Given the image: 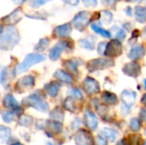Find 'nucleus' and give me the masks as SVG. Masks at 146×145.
Here are the masks:
<instances>
[{
	"label": "nucleus",
	"instance_id": "21",
	"mask_svg": "<svg viewBox=\"0 0 146 145\" xmlns=\"http://www.w3.org/2000/svg\"><path fill=\"white\" fill-rule=\"evenodd\" d=\"M54 76L62 82H65V83H72L73 82V77L68 73H67L62 69L56 70L54 73Z\"/></svg>",
	"mask_w": 146,
	"mask_h": 145
},
{
	"label": "nucleus",
	"instance_id": "47",
	"mask_svg": "<svg viewBox=\"0 0 146 145\" xmlns=\"http://www.w3.org/2000/svg\"><path fill=\"white\" fill-rule=\"evenodd\" d=\"M141 103H142L143 104H145L146 106V94H145V95L143 96V97H142V99H141Z\"/></svg>",
	"mask_w": 146,
	"mask_h": 145
},
{
	"label": "nucleus",
	"instance_id": "44",
	"mask_svg": "<svg viewBox=\"0 0 146 145\" xmlns=\"http://www.w3.org/2000/svg\"><path fill=\"white\" fill-rule=\"evenodd\" d=\"M140 118L146 121V109H143L141 111H140Z\"/></svg>",
	"mask_w": 146,
	"mask_h": 145
},
{
	"label": "nucleus",
	"instance_id": "15",
	"mask_svg": "<svg viewBox=\"0 0 146 145\" xmlns=\"http://www.w3.org/2000/svg\"><path fill=\"white\" fill-rule=\"evenodd\" d=\"M44 129L48 131V132L56 134L61 132V131L62 130V124L56 121H46Z\"/></svg>",
	"mask_w": 146,
	"mask_h": 145
},
{
	"label": "nucleus",
	"instance_id": "39",
	"mask_svg": "<svg viewBox=\"0 0 146 145\" xmlns=\"http://www.w3.org/2000/svg\"><path fill=\"white\" fill-rule=\"evenodd\" d=\"M107 43L106 42H101L98 46V51L100 55H103V54H105V51H106V48H107Z\"/></svg>",
	"mask_w": 146,
	"mask_h": 145
},
{
	"label": "nucleus",
	"instance_id": "28",
	"mask_svg": "<svg viewBox=\"0 0 146 145\" xmlns=\"http://www.w3.org/2000/svg\"><path fill=\"white\" fill-rule=\"evenodd\" d=\"M10 134H11V131L9 127L4 126H0V138L3 142L7 141L10 138Z\"/></svg>",
	"mask_w": 146,
	"mask_h": 145
},
{
	"label": "nucleus",
	"instance_id": "30",
	"mask_svg": "<svg viewBox=\"0 0 146 145\" xmlns=\"http://www.w3.org/2000/svg\"><path fill=\"white\" fill-rule=\"evenodd\" d=\"M33 124V117L27 115V116H21L19 120V125L25 127H29Z\"/></svg>",
	"mask_w": 146,
	"mask_h": 145
},
{
	"label": "nucleus",
	"instance_id": "11",
	"mask_svg": "<svg viewBox=\"0 0 146 145\" xmlns=\"http://www.w3.org/2000/svg\"><path fill=\"white\" fill-rule=\"evenodd\" d=\"M122 72L129 77L137 78L141 73V68L138 62H132L124 65L122 68Z\"/></svg>",
	"mask_w": 146,
	"mask_h": 145
},
{
	"label": "nucleus",
	"instance_id": "26",
	"mask_svg": "<svg viewBox=\"0 0 146 145\" xmlns=\"http://www.w3.org/2000/svg\"><path fill=\"white\" fill-rule=\"evenodd\" d=\"M91 27H92V29L96 33H98V34H100L101 36H103L104 38H110V36H111V34H110V32L109 31L102 28L98 24H96V23L95 24H92Z\"/></svg>",
	"mask_w": 146,
	"mask_h": 145
},
{
	"label": "nucleus",
	"instance_id": "31",
	"mask_svg": "<svg viewBox=\"0 0 146 145\" xmlns=\"http://www.w3.org/2000/svg\"><path fill=\"white\" fill-rule=\"evenodd\" d=\"M15 115H17V113L15 110L12 111V112L11 111H6V112H4V113L2 114L3 120L5 122H7V123H9V122L13 121L14 119H15Z\"/></svg>",
	"mask_w": 146,
	"mask_h": 145
},
{
	"label": "nucleus",
	"instance_id": "27",
	"mask_svg": "<svg viewBox=\"0 0 146 145\" xmlns=\"http://www.w3.org/2000/svg\"><path fill=\"white\" fill-rule=\"evenodd\" d=\"M50 117L54 120V121H62L64 119V115L62 113V111L59 109V108H56L54 110H52L50 114Z\"/></svg>",
	"mask_w": 146,
	"mask_h": 145
},
{
	"label": "nucleus",
	"instance_id": "42",
	"mask_svg": "<svg viewBox=\"0 0 146 145\" xmlns=\"http://www.w3.org/2000/svg\"><path fill=\"white\" fill-rule=\"evenodd\" d=\"M86 7H94L97 5V0H82Z\"/></svg>",
	"mask_w": 146,
	"mask_h": 145
},
{
	"label": "nucleus",
	"instance_id": "5",
	"mask_svg": "<svg viewBox=\"0 0 146 145\" xmlns=\"http://www.w3.org/2000/svg\"><path fill=\"white\" fill-rule=\"evenodd\" d=\"M91 18L92 15L89 11H81L78 13L73 20V23L75 29H77L80 32H82L92 21Z\"/></svg>",
	"mask_w": 146,
	"mask_h": 145
},
{
	"label": "nucleus",
	"instance_id": "8",
	"mask_svg": "<svg viewBox=\"0 0 146 145\" xmlns=\"http://www.w3.org/2000/svg\"><path fill=\"white\" fill-rule=\"evenodd\" d=\"M83 89L87 94L94 95V94H98L100 91V85L96 79L91 77H87L84 80Z\"/></svg>",
	"mask_w": 146,
	"mask_h": 145
},
{
	"label": "nucleus",
	"instance_id": "23",
	"mask_svg": "<svg viewBox=\"0 0 146 145\" xmlns=\"http://www.w3.org/2000/svg\"><path fill=\"white\" fill-rule=\"evenodd\" d=\"M80 47L85 48L86 50H92L95 48V38L93 37H88L86 38H82L79 41Z\"/></svg>",
	"mask_w": 146,
	"mask_h": 145
},
{
	"label": "nucleus",
	"instance_id": "48",
	"mask_svg": "<svg viewBox=\"0 0 146 145\" xmlns=\"http://www.w3.org/2000/svg\"><path fill=\"white\" fill-rule=\"evenodd\" d=\"M116 145H126V144H125V140H120V141L117 143V144Z\"/></svg>",
	"mask_w": 146,
	"mask_h": 145
},
{
	"label": "nucleus",
	"instance_id": "1",
	"mask_svg": "<svg viewBox=\"0 0 146 145\" xmlns=\"http://www.w3.org/2000/svg\"><path fill=\"white\" fill-rule=\"evenodd\" d=\"M20 41V35L17 29L13 26H8L4 29L1 28L0 48L2 50H12Z\"/></svg>",
	"mask_w": 146,
	"mask_h": 145
},
{
	"label": "nucleus",
	"instance_id": "16",
	"mask_svg": "<svg viewBox=\"0 0 146 145\" xmlns=\"http://www.w3.org/2000/svg\"><path fill=\"white\" fill-rule=\"evenodd\" d=\"M20 11H21V8L15 9L11 14H9V15H7L5 17H3L2 19V21L4 24H7V25H13V24L18 22L21 19V17L19 15Z\"/></svg>",
	"mask_w": 146,
	"mask_h": 145
},
{
	"label": "nucleus",
	"instance_id": "43",
	"mask_svg": "<svg viewBox=\"0 0 146 145\" xmlns=\"http://www.w3.org/2000/svg\"><path fill=\"white\" fill-rule=\"evenodd\" d=\"M66 3H68V4H70V5H73V6H74V5H77L78 3H79V0H63Z\"/></svg>",
	"mask_w": 146,
	"mask_h": 145
},
{
	"label": "nucleus",
	"instance_id": "50",
	"mask_svg": "<svg viewBox=\"0 0 146 145\" xmlns=\"http://www.w3.org/2000/svg\"><path fill=\"white\" fill-rule=\"evenodd\" d=\"M128 1H130V2H137V3H139V2H141V1H143V0H128Z\"/></svg>",
	"mask_w": 146,
	"mask_h": 145
},
{
	"label": "nucleus",
	"instance_id": "36",
	"mask_svg": "<svg viewBox=\"0 0 146 145\" xmlns=\"http://www.w3.org/2000/svg\"><path fill=\"white\" fill-rule=\"evenodd\" d=\"M118 0H101L103 5L109 7L110 9H115L116 3H117Z\"/></svg>",
	"mask_w": 146,
	"mask_h": 145
},
{
	"label": "nucleus",
	"instance_id": "53",
	"mask_svg": "<svg viewBox=\"0 0 146 145\" xmlns=\"http://www.w3.org/2000/svg\"><path fill=\"white\" fill-rule=\"evenodd\" d=\"M144 84H145V88L146 89V79H145V82H144Z\"/></svg>",
	"mask_w": 146,
	"mask_h": 145
},
{
	"label": "nucleus",
	"instance_id": "17",
	"mask_svg": "<svg viewBox=\"0 0 146 145\" xmlns=\"http://www.w3.org/2000/svg\"><path fill=\"white\" fill-rule=\"evenodd\" d=\"M145 54V50L142 45H135L130 50L128 55L129 58L132 60H139L142 58Z\"/></svg>",
	"mask_w": 146,
	"mask_h": 145
},
{
	"label": "nucleus",
	"instance_id": "6",
	"mask_svg": "<svg viewBox=\"0 0 146 145\" xmlns=\"http://www.w3.org/2000/svg\"><path fill=\"white\" fill-rule=\"evenodd\" d=\"M94 141L89 132L84 129L79 130L74 136V142L77 145H93Z\"/></svg>",
	"mask_w": 146,
	"mask_h": 145
},
{
	"label": "nucleus",
	"instance_id": "54",
	"mask_svg": "<svg viewBox=\"0 0 146 145\" xmlns=\"http://www.w3.org/2000/svg\"><path fill=\"white\" fill-rule=\"evenodd\" d=\"M143 145H146V141L145 142V143H144V144H143Z\"/></svg>",
	"mask_w": 146,
	"mask_h": 145
},
{
	"label": "nucleus",
	"instance_id": "40",
	"mask_svg": "<svg viewBox=\"0 0 146 145\" xmlns=\"http://www.w3.org/2000/svg\"><path fill=\"white\" fill-rule=\"evenodd\" d=\"M71 93H72L73 97H75L76 99H78V100H81V99L83 98L82 92H81L80 90H78V89H73L72 91H71Z\"/></svg>",
	"mask_w": 146,
	"mask_h": 145
},
{
	"label": "nucleus",
	"instance_id": "35",
	"mask_svg": "<svg viewBox=\"0 0 146 145\" xmlns=\"http://www.w3.org/2000/svg\"><path fill=\"white\" fill-rule=\"evenodd\" d=\"M112 13L108 11V10H104L103 11V15H102V19H103V22L104 24H110L112 21Z\"/></svg>",
	"mask_w": 146,
	"mask_h": 145
},
{
	"label": "nucleus",
	"instance_id": "46",
	"mask_svg": "<svg viewBox=\"0 0 146 145\" xmlns=\"http://www.w3.org/2000/svg\"><path fill=\"white\" fill-rule=\"evenodd\" d=\"M131 10H132V9H131V8H130V7H127V8L126 9V13H127V15H130V16L132 15V12H131Z\"/></svg>",
	"mask_w": 146,
	"mask_h": 145
},
{
	"label": "nucleus",
	"instance_id": "18",
	"mask_svg": "<svg viewBox=\"0 0 146 145\" xmlns=\"http://www.w3.org/2000/svg\"><path fill=\"white\" fill-rule=\"evenodd\" d=\"M99 134L101 135V137H103L104 138H105L106 140H110V142H114L117 136L119 135L118 132H116L115 130H113V129H110V128H104L101 130V132H99Z\"/></svg>",
	"mask_w": 146,
	"mask_h": 145
},
{
	"label": "nucleus",
	"instance_id": "22",
	"mask_svg": "<svg viewBox=\"0 0 146 145\" xmlns=\"http://www.w3.org/2000/svg\"><path fill=\"white\" fill-rule=\"evenodd\" d=\"M3 106L6 109H16L19 106H18V103L16 102V100L14 98V97L10 94H8L5 96L4 99H3Z\"/></svg>",
	"mask_w": 146,
	"mask_h": 145
},
{
	"label": "nucleus",
	"instance_id": "37",
	"mask_svg": "<svg viewBox=\"0 0 146 145\" xmlns=\"http://www.w3.org/2000/svg\"><path fill=\"white\" fill-rule=\"evenodd\" d=\"M115 38H116L115 39H117L121 43L122 41H124L125 38H126V32H125V31L123 29H119L117 33H116V35H115Z\"/></svg>",
	"mask_w": 146,
	"mask_h": 145
},
{
	"label": "nucleus",
	"instance_id": "51",
	"mask_svg": "<svg viewBox=\"0 0 146 145\" xmlns=\"http://www.w3.org/2000/svg\"><path fill=\"white\" fill-rule=\"evenodd\" d=\"M12 145H23L22 144H21V143H15V144H13Z\"/></svg>",
	"mask_w": 146,
	"mask_h": 145
},
{
	"label": "nucleus",
	"instance_id": "34",
	"mask_svg": "<svg viewBox=\"0 0 146 145\" xmlns=\"http://www.w3.org/2000/svg\"><path fill=\"white\" fill-rule=\"evenodd\" d=\"M129 126H130V129H131L133 132H138V131H139L140 126H141V124H140L139 120L137 119V118L132 119L131 121H130Z\"/></svg>",
	"mask_w": 146,
	"mask_h": 145
},
{
	"label": "nucleus",
	"instance_id": "13",
	"mask_svg": "<svg viewBox=\"0 0 146 145\" xmlns=\"http://www.w3.org/2000/svg\"><path fill=\"white\" fill-rule=\"evenodd\" d=\"M136 97H137L136 92H134L133 91H129V90H125L121 93V100H122L124 105L128 108H130L131 106H133L134 104Z\"/></svg>",
	"mask_w": 146,
	"mask_h": 145
},
{
	"label": "nucleus",
	"instance_id": "32",
	"mask_svg": "<svg viewBox=\"0 0 146 145\" xmlns=\"http://www.w3.org/2000/svg\"><path fill=\"white\" fill-rule=\"evenodd\" d=\"M49 44H50V40L48 38H42L39 40L38 44L36 45L35 50L36 51H43V50H46V48L49 46Z\"/></svg>",
	"mask_w": 146,
	"mask_h": 145
},
{
	"label": "nucleus",
	"instance_id": "4",
	"mask_svg": "<svg viewBox=\"0 0 146 145\" xmlns=\"http://www.w3.org/2000/svg\"><path fill=\"white\" fill-rule=\"evenodd\" d=\"M115 65V62L107 58H98L91 60L87 64V68L90 72H95L98 70H103L108 68H111Z\"/></svg>",
	"mask_w": 146,
	"mask_h": 145
},
{
	"label": "nucleus",
	"instance_id": "2",
	"mask_svg": "<svg viewBox=\"0 0 146 145\" xmlns=\"http://www.w3.org/2000/svg\"><path fill=\"white\" fill-rule=\"evenodd\" d=\"M44 60H45V56L43 55L36 54V53L28 54L25 57L23 62L16 66V68H15V75L21 74V73L27 71L30 67H32L35 64H38L39 62H42Z\"/></svg>",
	"mask_w": 146,
	"mask_h": 145
},
{
	"label": "nucleus",
	"instance_id": "41",
	"mask_svg": "<svg viewBox=\"0 0 146 145\" xmlns=\"http://www.w3.org/2000/svg\"><path fill=\"white\" fill-rule=\"evenodd\" d=\"M95 145H107V140L104 138L103 137H98L95 141H94Z\"/></svg>",
	"mask_w": 146,
	"mask_h": 145
},
{
	"label": "nucleus",
	"instance_id": "19",
	"mask_svg": "<svg viewBox=\"0 0 146 145\" xmlns=\"http://www.w3.org/2000/svg\"><path fill=\"white\" fill-rule=\"evenodd\" d=\"M44 90L47 92V94L51 97H55L59 90H60V84L57 82H50L44 85Z\"/></svg>",
	"mask_w": 146,
	"mask_h": 145
},
{
	"label": "nucleus",
	"instance_id": "9",
	"mask_svg": "<svg viewBox=\"0 0 146 145\" xmlns=\"http://www.w3.org/2000/svg\"><path fill=\"white\" fill-rule=\"evenodd\" d=\"M69 47V43L68 41H60L58 42L50 51L49 57L52 61H56L59 59L61 54L68 48Z\"/></svg>",
	"mask_w": 146,
	"mask_h": 145
},
{
	"label": "nucleus",
	"instance_id": "24",
	"mask_svg": "<svg viewBox=\"0 0 146 145\" xmlns=\"http://www.w3.org/2000/svg\"><path fill=\"white\" fill-rule=\"evenodd\" d=\"M135 16L136 20L140 22L144 23L146 21V7L143 6H136L135 7Z\"/></svg>",
	"mask_w": 146,
	"mask_h": 145
},
{
	"label": "nucleus",
	"instance_id": "12",
	"mask_svg": "<svg viewBox=\"0 0 146 145\" xmlns=\"http://www.w3.org/2000/svg\"><path fill=\"white\" fill-rule=\"evenodd\" d=\"M84 121L86 126L92 131H95L98 126V121L96 115L89 110H86L84 115Z\"/></svg>",
	"mask_w": 146,
	"mask_h": 145
},
{
	"label": "nucleus",
	"instance_id": "25",
	"mask_svg": "<svg viewBox=\"0 0 146 145\" xmlns=\"http://www.w3.org/2000/svg\"><path fill=\"white\" fill-rule=\"evenodd\" d=\"M80 64V61L79 59H71L64 62V67L70 72L77 73V68Z\"/></svg>",
	"mask_w": 146,
	"mask_h": 145
},
{
	"label": "nucleus",
	"instance_id": "29",
	"mask_svg": "<svg viewBox=\"0 0 146 145\" xmlns=\"http://www.w3.org/2000/svg\"><path fill=\"white\" fill-rule=\"evenodd\" d=\"M141 136L140 135H131L128 138L125 139L126 145H140Z\"/></svg>",
	"mask_w": 146,
	"mask_h": 145
},
{
	"label": "nucleus",
	"instance_id": "45",
	"mask_svg": "<svg viewBox=\"0 0 146 145\" xmlns=\"http://www.w3.org/2000/svg\"><path fill=\"white\" fill-rule=\"evenodd\" d=\"M6 74H7L6 71H5L4 69H2V71H1V83H2V84H3V81H4V79H5Z\"/></svg>",
	"mask_w": 146,
	"mask_h": 145
},
{
	"label": "nucleus",
	"instance_id": "3",
	"mask_svg": "<svg viewBox=\"0 0 146 145\" xmlns=\"http://www.w3.org/2000/svg\"><path fill=\"white\" fill-rule=\"evenodd\" d=\"M23 104L27 107H32L38 111L41 112H46L49 109V105L46 102H44L43 99H41L37 95H31L27 97V98L23 99L22 101Z\"/></svg>",
	"mask_w": 146,
	"mask_h": 145
},
{
	"label": "nucleus",
	"instance_id": "14",
	"mask_svg": "<svg viewBox=\"0 0 146 145\" xmlns=\"http://www.w3.org/2000/svg\"><path fill=\"white\" fill-rule=\"evenodd\" d=\"M72 32V27L69 23H66L58 26L54 30V35L58 38H67L70 35Z\"/></svg>",
	"mask_w": 146,
	"mask_h": 145
},
{
	"label": "nucleus",
	"instance_id": "7",
	"mask_svg": "<svg viewBox=\"0 0 146 145\" xmlns=\"http://www.w3.org/2000/svg\"><path fill=\"white\" fill-rule=\"evenodd\" d=\"M122 53V45L120 41L117 39H112L108 44L105 51V56L110 57L119 56Z\"/></svg>",
	"mask_w": 146,
	"mask_h": 145
},
{
	"label": "nucleus",
	"instance_id": "52",
	"mask_svg": "<svg viewBox=\"0 0 146 145\" xmlns=\"http://www.w3.org/2000/svg\"><path fill=\"white\" fill-rule=\"evenodd\" d=\"M46 145H54L52 143H50V142H48L47 144H46Z\"/></svg>",
	"mask_w": 146,
	"mask_h": 145
},
{
	"label": "nucleus",
	"instance_id": "33",
	"mask_svg": "<svg viewBox=\"0 0 146 145\" xmlns=\"http://www.w3.org/2000/svg\"><path fill=\"white\" fill-rule=\"evenodd\" d=\"M64 108L71 112H74L75 111V104H74V101L72 97H68L66 98V100L64 101Z\"/></svg>",
	"mask_w": 146,
	"mask_h": 145
},
{
	"label": "nucleus",
	"instance_id": "49",
	"mask_svg": "<svg viewBox=\"0 0 146 145\" xmlns=\"http://www.w3.org/2000/svg\"><path fill=\"white\" fill-rule=\"evenodd\" d=\"M142 36H143V38H146V26L144 28V30H143Z\"/></svg>",
	"mask_w": 146,
	"mask_h": 145
},
{
	"label": "nucleus",
	"instance_id": "55",
	"mask_svg": "<svg viewBox=\"0 0 146 145\" xmlns=\"http://www.w3.org/2000/svg\"><path fill=\"white\" fill-rule=\"evenodd\" d=\"M22 1H23V2H25V1H27V0H22Z\"/></svg>",
	"mask_w": 146,
	"mask_h": 145
},
{
	"label": "nucleus",
	"instance_id": "10",
	"mask_svg": "<svg viewBox=\"0 0 146 145\" xmlns=\"http://www.w3.org/2000/svg\"><path fill=\"white\" fill-rule=\"evenodd\" d=\"M34 83H35V80L33 76L31 75L24 76L17 81L15 89L18 92H24L25 91L33 88L34 85Z\"/></svg>",
	"mask_w": 146,
	"mask_h": 145
},
{
	"label": "nucleus",
	"instance_id": "20",
	"mask_svg": "<svg viewBox=\"0 0 146 145\" xmlns=\"http://www.w3.org/2000/svg\"><path fill=\"white\" fill-rule=\"evenodd\" d=\"M102 100L104 103L110 105H115L118 103V98L116 95L110 91H104L102 93Z\"/></svg>",
	"mask_w": 146,
	"mask_h": 145
},
{
	"label": "nucleus",
	"instance_id": "38",
	"mask_svg": "<svg viewBox=\"0 0 146 145\" xmlns=\"http://www.w3.org/2000/svg\"><path fill=\"white\" fill-rule=\"evenodd\" d=\"M48 1H50V0H32L31 6L33 8H38V7H39L41 5H44Z\"/></svg>",
	"mask_w": 146,
	"mask_h": 145
}]
</instances>
